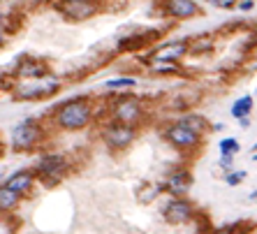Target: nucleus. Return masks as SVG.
I'll list each match as a JSON object with an SVG mask.
<instances>
[{"label":"nucleus","mask_w":257,"mask_h":234,"mask_svg":"<svg viewBox=\"0 0 257 234\" xmlns=\"http://www.w3.org/2000/svg\"><path fill=\"white\" fill-rule=\"evenodd\" d=\"M90 120V107H88L84 100H72L68 105H63L61 112H58V123L68 130H77V127H84Z\"/></svg>","instance_id":"obj_1"},{"label":"nucleus","mask_w":257,"mask_h":234,"mask_svg":"<svg viewBox=\"0 0 257 234\" xmlns=\"http://www.w3.org/2000/svg\"><path fill=\"white\" fill-rule=\"evenodd\" d=\"M65 160H63L61 155H47V158H42L40 165H37V174H40L42 183H47V186H54L58 181L63 179L65 174Z\"/></svg>","instance_id":"obj_2"},{"label":"nucleus","mask_w":257,"mask_h":234,"mask_svg":"<svg viewBox=\"0 0 257 234\" xmlns=\"http://www.w3.org/2000/svg\"><path fill=\"white\" fill-rule=\"evenodd\" d=\"M167 137H170L171 144H176V146H181V148H190V146H195L197 141H199V134H197L190 125H185L183 120L167 130Z\"/></svg>","instance_id":"obj_3"},{"label":"nucleus","mask_w":257,"mask_h":234,"mask_svg":"<svg viewBox=\"0 0 257 234\" xmlns=\"http://www.w3.org/2000/svg\"><path fill=\"white\" fill-rule=\"evenodd\" d=\"M132 137H135V132H132V127L128 125V123H116V125H109L107 130H104V141H107L109 146L114 148H123L128 146L130 141H132Z\"/></svg>","instance_id":"obj_4"},{"label":"nucleus","mask_w":257,"mask_h":234,"mask_svg":"<svg viewBox=\"0 0 257 234\" xmlns=\"http://www.w3.org/2000/svg\"><path fill=\"white\" fill-rule=\"evenodd\" d=\"M37 127L33 125V123H21V125L14 127L12 132V144L16 148H30L35 144V139H37Z\"/></svg>","instance_id":"obj_5"},{"label":"nucleus","mask_w":257,"mask_h":234,"mask_svg":"<svg viewBox=\"0 0 257 234\" xmlns=\"http://www.w3.org/2000/svg\"><path fill=\"white\" fill-rule=\"evenodd\" d=\"M192 216V209H190L188 202H181V200H174L167 204L165 209V221L171 223V225H178V223H185Z\"/></svg>","instance_id":"obj_6"},{"label":"nucleus","mask_w":257,"mask_h":234,"mask_svg":"<svg viewBox=\"0 0 257 234\" xmlns=\"http://www.w3.org/2000/svg\"><path fill=\"white\" fill-rule=\"evenodd\" d=\"M185 54V42H167V44H163V47H158L156 51H153V58L156 60H176L181 58V56Z\"/></svg>","instance_id":"obj_7"},{"label":"nucleus","mask_w":257,"mask_h":234,"mask_svg":"<svg viewBox=\"0 0 257 234\" xmlns=\"http://www.w3.org/2000/svg\"><path fill=\"white\" fill-rule=\"evenodd\" d=\"M58 88V79L54 77H47V79H42L40 84H35V86H23L21 88V98H35V95H51Z\"/></svg>","instance_id":"obj_8"},{"label":"nucleus","mask_w":257,"mask_h":234,"mask_svg":"<svg viewBox=\"0 0 257 234\" xmlns=\"http://www.w3.org/2000/svg\"><path fill=\"white\" fill-rule=\"evenodd\" d=\"M167 12L176 19H188L197 14L195 0H167Z\"/></svg>","instance_id":"obj_9"},{"label":"nucleus","mask_w":257,"mask_h":234,"mask_svg":"<svg viewBox=\"0 0 257 234\" xmlns=\"http://www.w3.org/2000/svg\"><path fill=\"white\" fill-rule=\"evenodd\" d=\"M139 116V102L132 100V98H125L116 105V118L123 120V123H130Z\"/></svg>","instance_id":"obj_10"},{"label":"nucleus","mask_w":257,"mask_h":234,"mask_svg":"<svg viewBox=\"0 0 257 234\" xmlns=\"http://www.w3.org/2000/svg\"><path fill=\"white\" fill-rule=\"evenodd\" d=\"M93 12H95V7L88 0H70V2H65V14L72 16V19H86Z\"/></svg>","instance_id":"obj_11"},{"label":"nucleus","mask_w":257,"mask_h":234,"mask_svg":"<svg viewBox=\"0 0 257 234\" xmlns=\"http://www.w3.org/2000/svg\"><path fill=\"white\" fill-rule=\"evenodd\" d=\"M16 74H19V77H30V79H40V77H44V65L26 58V60H21L19 63Z\"/></svg>","instance_id":"obj_12"},{"label":"nucleus","mask_w":257,"mask_h":234,"mask_svg":"<svg viewBox=\"0 0 257 234\" xmlns=\"http://www.w3.org/2000/svg\"><path fill=\"white\" fill-rule=\"evenodd\" d=\"M167 188H170V193H174V195L188 193V188H190V174H188V172H178V174H174V176L170 179V183H167Z\"/></svg>","instance_id":"obj_13"},{"label":"nucleus","mask_w":257,"mask_h":234,"mask_svg":"<svg viewBox=\"0 0 257 234\" xmlns=\"http://www.w3.org/2000/svg\"><path fill=\"white\" fill-rule=\"evenodd\" d=\"M30 183H33V176L28 174V172H19V174L9 176V179L5 181V186L12 188V190H16V193H23V190H28V188H30Z\"/></svg>","instance_id":"obj_14"},{"label":"nucleus","mask_w":257,"mask_h":234,"mask_svg":"<svg viewBox=\"0 0 257 234\" xmlns=\"http://www.w3.org/2000/svg\"><path fill=\"white\" fill-rule=\"evenodd\" d=\"M251 109H253V98L251 95H244L241 100H237L232 105V116L234 118H246V116L251 114Z\"/></svg>","instance_id":"obj_15"},{"label":"nucleus","mask_w":257,"mask_h":234,"mask_svg":"<svg viewBox=\"0 0 257 234\" xmlns=\"http://www.w3.org/2000/svg\"><path fill=\"white\" fill-rule=\"evenodd\" d=\"M16 190H12V188L2 186V190H0V204H2V209H12L14 204H16Z\"/></svg>","instance_id":"obj_16"},{"label":"nucleus","mask_w":257,"mask_h":234,"mask_svg":"<svg viewBox=\"0 0 257 234\" xmlns=\"http://www.w3.org/2000/svg\"><path fill=\"white\" fill-rule=\"evenodd\" d=\"M183 123L190 125L195 132H204V130H206V120H204L202 116H188V118H183Z\"/></svg>","instance_id":"obj_17"},{"label":"nucleus","mask_w":257,"mask_h":234,"mask_svg":"<svg viewBox=\"0 0 257 234\" xmlns=\"http://www.w3.org/2000/svg\"><path fill=\"white\" fill-rule=\"evenodd\" d=\"M220 151H223V155H234L239 151V141L237 139H223L220 141Z\"/></svg>","instance_id":"obj_18"},{"label":"nucleus","mask_w":257,"mask_h":234,"mask_svg":"<svg viewBox=\"0 0 257 234\" xmlns=\"http://www.w3.org/2000/svg\"><path fill=\"white\" fill-rule=\"evenodd\" d=\"M135 86V79H111V81H107V88H132Z\"/></svg>","instance_id":"obj_19"},{"label":"nucleus","mask_w":257,"mask_h":234,"mask_svg":"<svg viewBox=\"0 0 257 234\" xmlns=\"http://www.w3.org/2000/svg\"><path fill=\"white\" fill-rule=\"evenodd\" d=\"M142 44H144V40L135 37V40H125V42H121L118 47H121V49H135V47H142Z\"/></svg>","instance_id":"obj_20"},{"label":"nucleus","mask_w":257,"mask_h":234,"mask_svg":"<svg viewBox=\"0 0 257 234\" xmlns=\"http://www.w3.org/2000/svg\"><path fill=\"white\" fill-rule=\"evenodd\" d=\"M244 176H246L244 172H239V174H230V176H227V183H230V186H237V183L244 179Z\"/></svg>","instance_id":"obj_21"},{"label":"nucleus","mask_w":257,"mask_h":234,"mask_svg":"<svg viewBox=\"0 0 257 234\" xmlns=\"http://www.w3.org/2000/svg\"><path fill=\"white\" fill-rule=\"evenodd\" d=\"M216 7H232L234 5V0H211Z\"/></svg>","instance_id":"obj_22"},{"label":"nucleus","mask_w":257,"mask_h":234,"mask_svg":"<svg viewBox=\"0 0 257 234\" xmlns=\"http://www.w3.org/2000/svg\"><path fill=\"white\" fill-rule=\"evenodd\" d=\"M220 165H223L225 169H232V155H223V160H220Z\"/></svg>","instance_id":"obj_23"},{"label":"nucleus","mask_w":257,"mask_h":234,"mask_svg":"<svg viewBox=\"0 0 257 234\" xmlns=\"http://www.w3.org/2000/svg\"><path fill=\"white\" fill-rule=\"evenodd\" d=\"M241 9H253V0H246L244 5H241Z\"/></svg>","instance_id":"obj_24"},{"label":"nucleus","mask_w":257,"mask_h":234,"mask_svg":"<svg viewBox=\"0 0 257 234\" xmlns=\"http://www.w3.org/2000/svg\"><path fill=\"white\" fill-rule=\"evenodd\" d=\"M255 151H257V144H255Z\"/></svg>","instance_id":"obj_25"},{"label":"nucleus","mask_w":257,"mask_h":234,"mask_svg":"<svg viewBox=\"0 0 257 234\" xmlns=\"http://www.w3.org/2000/svg\"><path fill=\"white\" fill-rule=\"evenodd\" d=\"M255 160H257V155H255Z\"/></svg>","instance_id":"obj_26"}]
</instances>
